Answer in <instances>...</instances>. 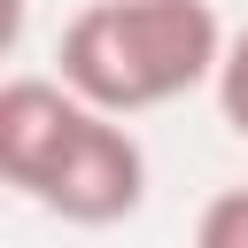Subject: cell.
Instances as JSON below:
<instances>
[{"mask_svg":"<svg viewBox=\"0 0 248 248\" xmlns=\"http://www.w3.org/2000/svg\"><path fill=\"white\" fill-rule=\"evenodd\" d=\"M85 116H93V101L62 70L54 78H8L0 85V178L39 202V186L54 178V163L70 155Z\"/></svg>","mask_w":248,"mask_h":248,"instance_id":"3","label":"cell"},{"mask_svg":"<svg viewBox=\"0 0 248 248\" xmlns=\"http://www.w3.org/2000/svg\"><path fill=\"white\" fill-rule=\"evenodd\" d=\"M217 116H225V132H240L248 140V23L225 39V62H217Z\"/></svg>","mask_w":248,"mask_h":248,"instance_id":"4","label":"cell"},{"mask_svg":"<svg viewBox=\"0 0 248 248\" xmlns=\"http://www.w3.org/2000/svg\"><path fill=\"white\" fill-rule=\"evenodd\" d=\"M54 62L93 108L147 116L217 85L225 23L209 0H85L62 23Z\"/></svg>","mask_w":248,"mask_h":248,"instance_id":"1","label":"cell"},{"mask_svg":"<svg viewBox=\"0 0 248 248\" xmlns=\"http://www.w3.org/2000/svg\"><path fill=\"white\" fill-rule=\"evenodd\" d=\"M140 202H147V147L132 140V124L116 108H93L78 124L70 155L54 163V178L39 186V209L78 232H101V225H124Z\"/></svg>","mask_w":248,"mask_h":248,"instance_id":"2","label":"cell"},{"mask_svg":"<svg viewBox=\"0 0 248 248\" xmlns=\"http://www.w3.org/2000/svg\"><path fill=\"white\" fill-rule=\"evenodd\" d=\"M194 240H202V248H248V186L209 194L202 217H194Z\"/></svg>","mask_w":248,"mask_h":248,"instance_id":"5","label":"cell"}]
</instances>
